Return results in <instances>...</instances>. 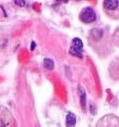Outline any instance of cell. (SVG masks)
<instances>
[{
	"mask_svg": "<svg viewBox=\"0 0 119 127\" xmlns=\"http://www.w3.org/2000/svg\"><path fill=\"white\" fill-rule=\"evenodd\" d=\"M88 44L100 58L104 59L114 51L112 33L107 26L95 27L88 32Z\"/></svg>",
	"mask_w": 119,
	"mask_h": 127,
	"instance_id": "1",
	"label": "cell"
},
{
	"mask_svg": "<svg viewBox=\"0 0 119 127\" xmlns=\"http://www.w3.org/2000/svg\"><path fill=\"white\" fill-rule=\"evenodd\" d=\"M102 7L105 15L111 20H119V0H104Z\"/></svg>",
	"mask_w": 119,
	"mask_h": 127,
	"instance_id": "2",
	"label": "cell"
},
{
	"mask_svg": "<svg viewBox=\"0 0 119 127\" xmlns=\"http://www.w3.org/2000/svg\"><path fill=\"white\" fill-rule=\"evenodd\" d=\"M14 119L7 107L0 105V127H13Z\"/></svg>",
	"mask_w": 119,
	"mask_h": 127,
	"instance_id": "3",
	"label": "cell"
},
{
	"mask_svg": "<svg viewBox=\"0 0 119 127\" xmlns=\"http://www.w3.org/2000/svg\"><path fill=\"white\" fill-rule=\"evenodd\" d=\"M79 20L85 24H90L96 21L97 20V13L94 8L91 7H84L79 13Z\"/></svg>",
	"mask_w": 119,
	"mask_h": 127,
	"instance_id": "4",
	"label": "cell"
},
{
	"mask_svg": "<svg viewBox=\"0 0 119 127\" xmlns=\"http://www.w3.org/2000/svg\"><path fill=\"white\" fill-rule=\"evenodd\" d=\"M96 127H119V118L112 114L105 115L99 120Z\"/></svg>",
	"mask_w": 119,
	"mask_h": 127,
	"instance_id": "5",
	"label": "cell"
},
{
	"mask_svg": "<svg viewBox=\"0 0 119 127\" xmlns=\"http://www.w3.org/2000/svg\"><path fill=\"white\" fill-rule=\"evenodd\" d=\"M76 124V116L73 112H68L66 115L65 125L66 127H74Z\"/></svg>",
	"mask_w": 119,
	"mask_h": 127,
	"instance_id": "6",
	"label": "cell"
},
{
	"mask_svg": "<svg viewBox=\"0 0 119 127\" xmlns=\"http://www.w3.org/2000/svg\"><path fill=\"white\" fill-rule=\"evenodd\" d=\"M112 38L113 42H114V46H116L119 48V27L114 31V32L112 33Z\"/></svg>",
	"mask_w": 119,
	"mask_h": 127,
	"instance_id": "7",
	"label": "cell"
},
{
	"mask_svg": "<svg viewBox=\"0 0 119 127\" xmlns=\"http://www.w3.org/2000/svg\"><path fill=\"white\" fill-rule=\"evenodd\" d=\"M73 47L76 48L78 50H82L83 49V43L79 38H74L73 39V45H72Z\"/></svg>",
	"mask_w": 119,
	"mask_h": 127,
	"instance_id": "8",
	"label": "cell"
},
{
	"mask_svg": "<svg viewBox=\"0 0 119 127\" xmlns=\"http://www.w3.org/2000/svg\"><path fill=\"white\" fill-rule=\"evenodd\" d=\"M44 67L47 69V70H53L54 68V62L50 59H46L44 60Z\"/></svg>",
	"mask_w": 119,
	"mask_h": 127,
	"instance_id": "9",
	"label": "cell"
},
{
	"mask_svg": "<svg viewBox=\"0 0 119 127\" xmlns=\"http://www.w3.org/2000/svg\"><path fill=\"white\" fill-rule=\"evenodd\" d=\"M70 54L71 55H73V56H76L78 57L79 59H82V50H78L76 49V48H74V47H73V46H71L70 47Z\"/></svg>",
	"mask_w": 119,
	"mask_h": 127,
	"instance_id": "10",
	"label": "cell"
},
{
	"mask_svg": "<svg viewBox=\"0 0 119 127\" xmlns=\"http://www.w3.org/2000/svg\"><path fill=\"white\" fill-rule=\"evenodd\" d=\"M15 4H19V5H21V6H23L25 4L24 1H15Z\"/></svg>",
	"mask_w": 119,
	"mask_h": 127,
	"instance_id": "11",
	"label": "cell"
}]
</instances>
